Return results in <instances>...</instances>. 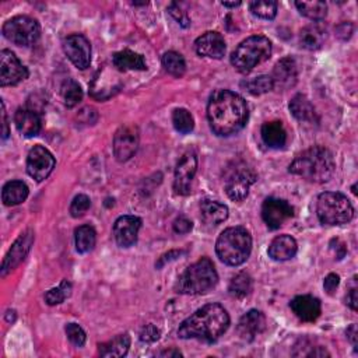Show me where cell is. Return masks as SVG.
Here are the masks:
<instances>
[{
  "mask_svg": "<svg viewBox=\"0 0 358 358\" xmlns=\"http://www.w3.org/2000/svg\"><path fill=\"white\" fill-rule=\"evenodd\" d=\"M328 39V31L321 24H309L300 32V45L308 51L321 49Z\"/></svg>",
  "mask_w": 358,
  "mask_h": 358,
  "instance_id": "603a6c76",
  "label": "cell"
},
{
  "mask_svg": "<svg viewBox=\"0 0 358 358\" xmlns=\"http://www.w3.org/2000/svg\"><path fill=\"white\" fill-rule=\"evenodd\" d=\"M271 82L273 89L289 90L297 85L298 80V65L294 58L287 56L278 60L273 69Z\"/></svg>",
  "mask_w": 358,
  "mask_h": 358,
  "instance_id": "e0dca14e",
  "label": "cell"
},
{
  "mask_svg": "<svg viewBox=\"0 0 358 358\" xmlns=\"http://www.w3.org/2000/svg\"><path fill=\"white\" fill-rule=\"evenodd\" d=\"M263 143L270 148H283L287 143V132L282 122H266L260 131Z\"/></svg>",
  "mask_w": 358,
  "mask_h": 358,
  "instance_id": "484cf974",
  "label": "cell"
},
{
  "mask_svg": "<svg viewBox=\"0 0 358 358\" xmlns=\"http://www.w3.org/2000/svg\"><path fill=\"white\" fill-rule=\"evenodd\" d=\"M2 119H3V132H2V139L6 140L10 135V131H9V122H8V113H6V107H5V102L2 101Z\"/></svg>",
  "mask_w": 358,
  "mask_h": 358,
  "instance_id": "c3c4849f",
  "label": "cell"
},
{
  "mask_svg": "<svg viewBox=\"0 0 358 358\" xmlns=\"http://www.w3.org/2000/svg\"><path fill=\"white\" fill-rule=\"evenodd\" d=\"M271 55V43L263 35H254L236 47L231 55V65L240 73H249Z\"/></svg>",
  "mask_w": 358,
  "mask_h": 358,
  "instance_id": "8992f818",
  "label": "cell"
},
{
  "mask_svg": "<svg viewBox=\"0 0 358 358\" xmlns=\"http://www.w3.org/2000/svg\"><path fill=\"white\" fill-rule=\"evenodd\" d=\"M340 284V277L336 274V273H331L325 277V282H324V287H325V291L329 294V295H333L335 291L337 290Z\"/></svg>",
  "mask_w": 358,
  "mask_h": 358,
  "instance_id": "ee69618b",
  "label": "cell"
},
{
  "mask_svg": "<svg viewBox=\"0 0 358 358\" xmlns=\"http://www.w3.org/2000/svg\"><path fill=\"white\" fill-rule=\"evenodd\" d=\"M90 208H91L90 197L86 196V194H77V196L73 199V202H71V205H70V214H71L74 219H78V217L85 216V214L89 212Z\"/></svg>",
  "mask_w": 358,
  "mask_h": 358,
  "instance_id": "ab89813d",
  "label": "cell"
},
{
  "mask_svg": "<svg viewBox=\"0 0 358 358\" xmlns=\"http://www.w3.org/2000/svg\"><path fill=\"white\" fill-rule=\"evenodd\" d=\"M62 97L65 101V105L67 108H74L83 100V90L82 86L78 85L73 78H67L62 85Z\"/></svg>",
  "mask_w": 358,
  "mask_h": 358,
  "instance_id": "836d02e7",
  "label": "cell"
},
{
  "mask_svg": "<svg viewBox=\"0 0 358 358\" xmlns=\"http://www.w3.org/2000/svg\"><path fill=\"white\" fill-rule=\"evenodd\" d=\"M202 220L209 225H219L228 219V208L217 201L206 199L201 203Z\"/></svg>",
  "mask_w": 358,
  "mask_h": 358,
  "instance_id": "83f0119b",
  "label": "cell"
},
{
  "mask_svg": "<svg viewBox=\"0 0 358 358\" xmlns=\"http://www.w3.org/2000/svg\"><path fill=\"white\" fill-rule=\"evenodd\" d=\"M256 179L258 175L252 168H248L245 164H235L225 178L224 188L228 197L234 202L245 201L251 186L256 182Z\"/></svg>",
  "mask_w": 358,
  "mask_h": 358,
  "instance_id": "9c48e42d",
  "label": "cell"
},
{
  "mask_svg": "<svg viewBox=\"0 0 358 358\" xmlns=\"http://www.w3.org/2000/svg\"><path fill=\"white\" fill-rule=\"evenodd\" d=\"M158 355H160V357H175V358H178V357H182V353L179 350H177V348H171V350L161 351Z\"/></svg>",
  "mask_w": 358,
  "mask_h": 358,
  "instance_id": "f907efd6",
  "label": "cell"
},
{
  "mask_svg": "<svg viewBox=\"0 0 358 358\" xmlns=\"http://www.w3.org/2000/svg\"><path fill=\"white\" fill-rule=\"evenodd\" d=\"M28 77L27 67L12 51L0 52V86H16Z\"/></svg>",
  "mask_w": 358,
  "mask_h": 358,
  "instance_id": "4fadbf2b",
  "label": "cell"
},
{
  "mask_svg": "<svg viewBox=\"0 0 358 358\" xmlns=\"http://www.w3.org/2000/svg\"><path fill=\"white\" fill-rule=\"evenodd\" d=\"M249 118L247 101L230 90H216L208 104V119L219 136H231L245 128Z\"/></svg>",
  "mask_w": 358,
  "mask_h": 358,
  "instance_id": "6da1fadb",
  "label": "cell"
},
{
  "mask_svg": "<svg viewBox=\"0 0 358 358\" xmlns=\"http://www.w3.org/2000/svg\"><path fill=\"white\" fill-rule=\"evenodd\" d=\"M160 339V331H158L154 325H146L142 331H140V340L143 343H154Z\"/></svg>",
  "mask_w": 358,
  "mask_h": 358,
  "instance_id": "7bdbcfd3",
  "label": "cell"
},
{
  "mask_svg": "<svg viewBox=\"0 0 358 358\" xmlns=\"http://www.w3.org/2000/svg\"><path fill=\"white\" fill-rule=\"evenodd\" d=\"M100 350H98V354L101 357H105V358H121V357H125L129 351V347H131V337L128 333H124V335H119L116 337H113L112 340L107 342V343H102L98 346Z\"/></svg>",
  "mask_w": 358,
  "mask_h": 358,
  "instance_id": "f1b7e54d",
  "label": "cell"
},
{
  "mask_svg": "<svg viewBox=\"0 0 358 358\" xmlns=\"http://www.w3.org/2000/svg\"><path fill=\"white\" fill-rule=\"evenodd\" d=\"M266 328V317L258 309H251L247 312L240 322H238V335L245 342H254Z\"/></svg>",
  "mask_w": 358,
  "mask_h": 358,
  "instance_id": "ffe728a7",
  "label": "cell"
},
{
  "mask_svg": "<svg viewBox=\"0 0 358 358\" xmlns=\"http://www.w3.org/2000/svg\"><path fill=\"white\" fill-rule=\"evenodd\" d=\"M76 249L80 254H89L94 249L97 243V232L91 225L78 227L74 232Z\"/></svg>",
  "mask_w": 358,
  "mask_h": 358,
  "instance_id": "4dcf8cb0",
  "label": "cell"
},
{
  "mask_svg": "<svg viewBox=\"0 0 358 358\" xmlns=\"http://www.w3.org/2000/svg\"><path fill=\"white\" fill-rule=\"evenodd\" d=\"M172 227H174V231H175L177 234H188V232L192 231L193 223H192L189 219L181 216V217H178V219L174 221Z\"/></svg>",
  "mask_w": 358,
  "mask_h": 358,
  "instance_id": "f6af8a7d",
  "label": "cell"
},
{
  "mask_svg": "<svg viewBox=\"0 0 358 358\" xmlns=\"http://www.w3.org/2000/svg\"><path fill=\"white\" fill-rule=\"evenodd\" d=\"M336 170L335 157L332 151L322 146L311 147L295 157L289 171L305 181L324 183L328 182Z\"/></svg>",
  "mask_w": 358,
  "mask_h": 358,
  "instance_id": "3957f363",
  "label": "cell"
},
{
  "mask_svg": "<svg viewBox=\"0 0 358 358\" xmlns=\"http://www.w3.org/2000/svg\"><path fill=\"white\" fill-rule=\"evenodd\" d=\"M139 148V129L135 125H124L113 136V154L118 161L125 163Z\"/></svg>",
  "mask_w": 358,
  "mask_h": 358,
  "instance_id": "8fae6325",
  "label": "cell"
},
{
  "mask_svg": "<svg viewBox=\"0 0 358 358\" xmlns=\"http://www.w3.org/2000/svg\"><path fill=\"white\" fill-rule=\"evenodd\" d=\"M290 111L297 121H300V122L313 124V122L320 121V119H317V112H316L313 104L304 94H297L290 101Z\"/></svg>",
  "mask_w": 358,
  "mask_h": 358,
  "instance_id": "d4e9b609",
  "label": "cell"
},
{
  "mask_svg": "<svg viewBox=\"0 0 358 358\" xmlns=\"http://www.w3.org/2000/svg\"><path fill=\"white\" fill-rule=\"evenodd\" d=\"M70 294H71V284L67 280H62L59 287H55L45 294V301L48 305H59L66 298H69Z\"/></svg>",
  "mask_w": 358,
  "mask_h": 358,
  "instance_id": "f35d334b",
  "label": "cell"
},
{
  "mask_svg": "<svg viewBox=\"0 0 358 358\" xmlns=\"http://www.w3.org/2000/svg\"><path fill=\"white\" fill-rule=\"evenodd\" d=\"M241 86L252 96H262V94H266L273 90L271 77L266 76V74H262V76H258L254 78H248V80H244L241 83Z\"/></svg>",
  "mask_w": 358,
  "mask_h": 358,
  "instance_id": "e575fe53",
  "label": "cell"
},
{
  "mask_svg": "<svg viewBox=\"0 0 358 358\" xmlns=\"http://www.w3.org/2000/svg\"><path fill=\"white\" fill-rule=\"evenodd\" d=\"M172 124L175 126V129L182 133V135H188L193 131L194 128V121L192 113L185 109V108H178L174 111L172 113Z\"/></svg>",
  "mask_w": 358,
  "mask_h": 358,
  "instance_id": "8d00e7d4",
  "label": "cell"
},
{
  "mask_svg": "<svg viewBox=\"0 0 358 358\" xmlns=\"http://www.w3.org/2000/svg\"><path fill=\"white\" fill-rule=\"evenodd\" d=\"M194 49L197 55L201 56L210 59H221L225 54V41L221 34L216 31H209L196 39Z\"/></svg>",
  "mask_w": 358,
  "mask_h": 358,
  "instance_id": "d6986e66",
  "label": "cell"
},
{
  "mask_svg": "<svg viewBox=\"0 0 358 358\" xmlns=\"http://www.w3.org/2000/svg\"><path fill=\"white\" fill-rule=\"evenodd\" d=\"M346 304L353 309V311H357L358 309V297H357V287H353L347 297H346Z\"/></svg>",
  "mask_w": 358,
  "mask_h": 358,
  "instance_id": "7dc6e473",
  "label": "cell"
},
{
  "mask_svg": "<svg viewBox=\"0 0 358 358\" xmlns=\"http://www.w3.org/2000/svg\"><path fill=\"white\" fill-rule=\"evenodd\" d=\"M182 254H183L182 251H170L168 254H166V255H163V256L160 258V260H158V262L155 263V267H157V269H161V267L166 266L167 263H170V262H172V260H177Z\"/></svg>",
  "mask_w": 358,
  "mask_h": 358,
  "instance_id": "bcb514c9",
  "label": "cell"
},
{
  "mask_svg": "<svg viewBox=\"0 0 358 358\" xmlns=\"http://www.w3.org/2000/svg\"><path fill=\"white\" fill-rule=\"evenodd\" d=\"M251 290H252V278L245 271H241L236 276H234L228 286V291L231 297L238 300L245 298L251 293Z\"/></svg>",
  "mask_w": 358,
  "mask_h": 358,
  "instance_id": "1f68e13d",
  "label": "cell"
},
{
  "mask_svg": "<svg viewBox=\"0 0 358 358\" xmlns=\"http://www.w3.org/2000/svg\"><path fill=\"white\" fill-rule=\"evenodd\" d=\"M66 335H67V339L70 340V343L74 344L76 347H83L86 343V339H87L83 328L78 326L77 324L66 325Z\"/></svg>",
  "mask_w": 358,
  "mask_h": 358,
  "instance_id": "60d3db41",
  "label": "cell"
},
{
  "mask_svg": "<svg viewBox=\"0 0 358 358\" xmlns=\"http://www.w3.org/2000/svg\"><path fill=\"white\" fill-rule=\"evenodd\" d=\"M295 8L298 12L309 20L321 21L328 14V6L321 0H315V2H295Z\"/></svg>",
  "mask_w": 358,
  "mask_h": 358,
  "instance_id": "d6a6232c",
  "label": "cell"
},
{
  "mask_svg": "<svg viewBox=\"0 0 358 358\" xmlns=\"http://www.w3.org/2000/svg\"><path fill=\"white\" fill-rule=\"evenodd\" d=\"M316 214L325 225H343L353 220L354 208L343 193L325 192L317 197Z\"/></svg>",
  "mask_w": 358,
  "mask_h": 358,
  "instance_id": "52a82bcc",
  "label": "cell"
},
{
  "mask_svg": "<svg viewBox=\"0 0 358 358\" xmlns=\"http://www.w3.org/2000/svg\"><path fill=\"white\" fill-rule=\"evenodd\" d=\"M294 216L293 206L283 199L269 197L262 206V219L270 230L280 228L287 220Z\"/></svg>",
  "mask_w": 358,
  "mask_h": 358,
  "instance_id": "5bb4252c",
  "label": "cell"
},
{
  "mask_svg": "<svg viewBox=\"0 0 358 358\" xmlns=\"http://www.w3.org/2000/svg\"><path fill=\"white\" fill-rule=\"evenodd\" d=\"M14 124L24 137H34L41 131V118L34 109H17Z\"/></svg>",
  "mask_w": 358,
  "mask_h": 358,
  "instance_id": "cb8c5ba5",
  "label": "cell"
},
{
  "mask_svg": "<svg viewBox=\"0 0 358 358\" xmlns=\"http://www.w3.org/2000/svg\"><path fill=\"white\" fill-rule=\"evenodd\" d=\"M297 249H298L297 241L291 235L284 234L274 238L271 244L269 245L267 254L273 260L283 262V260L293 259L297 255Z\"/></svg>",
  "mask_w": 358,
  "mask_h": 358,
  "instance_id": "7402d4cb",
  "label": "cell"
},
{
  "mask_svg": "<svg viewBox=\"0 0 358 358\" xmlns=\"http://www.w3.org/2000/svg\"><path fill=\"white\" fill-rule=\"evenodd\" d=\"M290 306L302 322H315L322 313L321 301L312 295H298L290 302Z\"/></svg>",
  "mask_w": 358,
  "mask_h": 358,
  "instance_id": "44dd1931",
  "label": "cell"
},
{
  "mask_svg": "<svg viewBox=\"0 0 358 358\" xmlns=\"http://www.w3.org/2000/svg\"><path fill=\"white\" fill-rule=\"evenodd\" d=\"M347 339L350 340V343L354 346V348H357V340H358V332H357V325L353 324L350 325V328L347 329Z\"/></svg>",
  "mask_w": 358,
  "mask_h": 358,
  "instance_id": "681fc988",
  "label": "cell"
},
{
  "mask_svg": "<svg viewBox=\"0 0 358 358\" xmlns=\"http://www.w3.org/2000/svg\"><path fill=\"white\" fill-rule=\"evenodd\" d=\"M353 193H354V194H357V190H355V185L353 186Z\"/></svg>",
  "mask_w": 358,
  "mask_h": 358,
  "instance_id": "f5cc1de1",
  "label": "cell"
},
{
  "mask_svg": "<svg viewBox=\"0 0 358 358\" xmlns=\"http://www.w3.org/2000/svg\"><path fill=\"white\" fill-rule=\"evenodd\" d=\"M219 274L213 262L209 258H202L196 263L190 265L178 278L175 290L179 294L201 295L209 293L216 287Z\"/></svg>",
  "mask_w": 358,
  "mask_h": 358,
  "instance_id": "5b68a950",
  "label": "cell"
},
{
  "mask_svg": "<svg viewBox=\"0 0 358 358\" xmlns=\"http://www.w3.org/2000/svg\"><path fill=\"white\" fill-rule=\"evenodd\" d=\"M224 8H238V6H241V2H223L221 3Z\"/></svg>",
  "mask_w": 358,
  "mask_h": 358,
  "instance_id": "816d5d0a",
  "label": "cell"
},
{
  "mask_svg": "<svg viewBox=\"0 0 358 358\" xmlns=\"http://www.w3.org/2000/svg\"><path fill=\"white\" fill-rule=\"evenodd\" d=\"M252 251V236L244 227H230L221 232L216 244V252L228 266H240L247 262Z\"/></svg>",
  "mask_w": 358,
  "mask_h": 358,
  "instance_id": "277c9868",
  "label": "cell"
},
{
  "mask_svg": "<svg viewBox=\"0 0 358 358\" xmlns=\"http://www.w3.org/2000/svg\"><path fill=\"white\" fill-rule=\"evenodd\" d=\"M2 31L5 38L19 47L34 45L39 39V35H41L39 23L28 16L13 17L5 23Z\"/></svg>",
  "mask_w": 358,
  "mask_h": 358,
  "instance_id": "ba28073f",
  "label": "cell"
},
{
  "mask_svg": "<svg viewBox=\"0 0 358 358\" xmlns=\"http://www.w3.org/2000/svg\"><path fill=\"white\" fill-rule=\"evenodd\" d=\"M251 12L265 20H273L277 16V3L271 0H259L251 3Z\"/></svg>",
  "mask_w": 358,
  "mask_h": 358,
  "instance_id": "74e56055",
  "label": "cell"
},
{
  "mask_svg": "<svg viewBox=\"0 0 358 358\" xmlns=\"http://www.w3.org/2000/svg\"><path fill=\"white\" fill-rule=\"evenodd\" d=\"M55 157L43 146H34L27 157V172L36 182L45 181L55 168Z\"/></svg>",
  "mask_w": 358,
  "mask_h": 358,
  "instance_id": "30bf717a",
  "label": "cell"
},
{
  "mask_svg": "<svg viewBox=\"0 0 358 358\" xmlns=\"http://www.w3.org/2000/svg\"><path fill=\"white\" fill-rule=\"evenodd\" d=\"M197 171V157L193 151H186L177 164L174 189L178 194H189L192 189V181Z\"/></svg>",
  "mask_w": 358,
  "mask_h": 358,
  "instance_id": "9a60e30c",
  "label": "cell"
},
{
  "mask_svg": "<svg viewBox=\"0 0 358 358\" xmlns=\"http://www.w3.org/2000/svg\"><path fill=\"white\" fill-rule=\"evenodd\" d=\"M163 66L171 76H175V77H181L186 71V63H185L183 56L174 51L164 54Z\"/></svg>",
  "mask_w": 358,
  "mask_h": 358,
  "instance_id": "d590c367",
  "label": "cell"
},
{
  "mask_svg": "<svg viewBox=\"0 0 358 358\" xmlns=\"http://www.w3.org/2000/svg\"><path fill=\"white\" fill-rule=\"evenodd\" d=\"M230 326V315L220 304H208L197 309L178 329L181 339H196L206 343L219 340Z\"/></svg>",
  "mask_w": 358,
  "mask_h": 358,
  "instance_id": "7a4b0ae2",
  "label": "cell"
},
{
  "mask_svg": "<svg viewBox=\"0 0 358 358\" xmlns=\"http://www.w3.org/2000/svg\"><path fill=\"white\" fill-rule=\"evenodd\" d=\"M34 240H35V235H34L32 230L24 231L17 238L16 243L12 245L10 251L8 252V255L3 259L2 269H0V271H2V277L8 276L12 270H14L27 258V255L31 251V247L34 244Z\"/></svg>",
  "mask_w": 358,
  "mask_h": 358,
  "instance_id": "2e32d148",
  "label": "cell"
},
{
  "mask_svg": "<svg viewBox=\"0 0 358 358\" xmlns=\"http://www.w3.org/2000/svg\"><path fill=\"white\" fill-rule=\"evenodd\" d=\"M168 12H170V14L175 19V21H177L181 27L188 28V27L190 25V19H189L188 13L182 10V8L179 6V3H171V5L168 6Z\"/></svg>",
  "mask_w": 358,
  "mask_h": 358,
  "instance_id": "b9f144b4",
  "label": "cell"
},
{
  "mask_svg": "<svg viewBox=\"0 0 358 358\" xmlns=\"http://www.w3.org/2000/svg\"><path fill=\"white\" fill-rule=\"evenodd\" d=\"M28 186L23 181H10L3 186L2 199L6 206H17L28 197Z\"/></svg>",
  "mask_w": 358,
  "mask_h": 358,
  "instance_id": "f546056e",
  "label": "cell"
},
{
  "mask_svg": "<svg viewBox=\"0 0 358 358\" xmlns=\"http://www.w3.org/2000/svg\"><path fill=\"white\" fill-rule=\"evenodd\" d=\"M113 67H116L119 71H128V70H147V65L144 62V58L140 54H136L133 51L125 49L121 52H116L112 56Z\"/></svg>",
  "mask_w": 358,
  "mask_h": 358,
  "instance_id": "4316f807",
  "label": "cell"
},
{
  "mask_svg": "<svg viewBox=\"0 0 358 358\" xmlns=\"http://www.w3.org/2000/svg\"><path fill=\"white\" fill-rule=\"evenodd\" d=\"M142 227V220L136 216H122L113 224L115 241L119 247L129 248L136 244Z\"/></svg>",
  "mask_w": 358,
  "mask_h": 358,
  "instance_id": "ac0fdd59",
  "label": "cell"
},
{
  "mask_svg": "<svg viewBox=\"0 0 358 358\" xmlns=\"http://www.w3.org/2000/svg\"><path fill=\"white\" fill-rule=\"evenodd\" d=\"M63 51L70 62L80 70H85L91 63V45L82 34H73L65 38Z\"/></svg>",
  "mask_w": 358,
  "mask_h": 358,
  "instance_id": "7c38bea8",
  "label": "cell"
}]
</instances>
